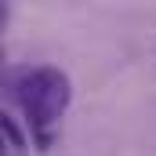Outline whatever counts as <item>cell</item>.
Returning <instances> with one entry per match:
<instances>
[{
  "mask_svg": "<svg viewBox=\"0 0 156 156\" xmlns=\"http://www.w3.org/2000/svg\"><path fill=\"white\" fill-rule=\"evenodd\" d=\"M18 102L26 109L29 127L40 134V149H47V131L62 120V113L73 102V83L58 66H37L18 76Z\"/></svg>",
  "mask_w": 156,
  "mask_h": 156,
  "instance_id": "obj_1",
  "label": "cell"
},
{
  "mask_svg": "<svg viewBox=\"0 0 156 156\" xmlns=\"http://www.w3.org/2000/svg\"><path fill=\"white\" fill-rule=\"evenodd\" d=\"M0 131H4V138H7V145H15V149H22V145H26V138H22V131H18V127H15L11 120L4 116V113H0Z\"/></svg>",
  "mask_w": 156,
  "mask_h": 156,
  "instance_id": "obj_2",
  "label": "cell"
},
{
  "mask_svg": "<svg viewBox=\"0 0 156 156\" xmlns=\"http://www.w3.org/2000/svg\"><path fill=\"white\" fill-rule=\"evenodd\" d=\"M4 29H7V0H0V37H4Z\"/></svg>",
  "mask_w": 156,
  "mask_h": 156,
  "instance_id": "obj_3",
  "label": "cell"
},
{
  "mask_svg": "<svg viewBox=\"0 0 156 156\" xmlns=\"http://www.w3.org/2000/svg\"><path fill=\"white\" fill-rule=\"evenodd\" d=\"M7 149H11V145H7V138H4V131H0V156H7Z\"/></svg>",
  "mask_w": 156,
  "mask_h": 156,
  "instance_id": "obj_4",
  "label": "cell"
}]
</instances>
